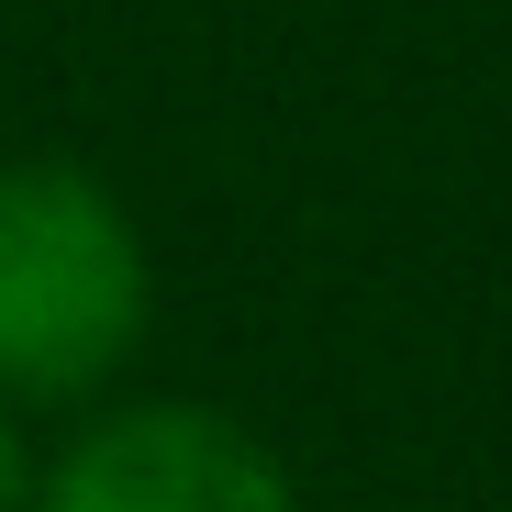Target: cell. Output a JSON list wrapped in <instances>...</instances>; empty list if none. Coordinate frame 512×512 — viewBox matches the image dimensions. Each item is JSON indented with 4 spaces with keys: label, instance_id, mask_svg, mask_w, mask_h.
I'll return each instance as SVG.
<instances>
[{
    "label": "cell",
    "instance_id": "cell-1",
    "mask_svg": "<svg viewBox=\"0 0 512 512\" xmlns=\"http://www.w3.org/2000/svg\"><path fill=\"white\" fill-rule=\"evenodd\" d=\"M145 334V234L67 156L0 167V401H90Z\"/></svg>",
    "mask_w": 512,
    "mask_h": 512
},
{
    "label": "cell",
    "instance_id": "cell-2",
    "mask_svg": "<svg viewBox=\"0 0 512 512\" xmlns=\"http://www.w3.org/2000/svg\"><path fill=\"white\" fill-rule=\"evenodd\" d=\"M34 512H290L279 457L201 401H145L90 423L34 490Z\"/></svg>",
    "mask_w": 512,
    "mask_h": 512
},
{
    "label": "cell",
    "instance_id": "cell-3",
    "mask_svg": "<svg viewBox=\"0 0 512 512\" xmlns=\"http://www.w3.org/2000/svg\"><path fill=\"white\" fill-rule=\"evenodd\" d=\"M34 501V468H23V435H12V412H0V512H23Z\"/></svg>",
    "mask_w": 512,
    "mask_h": 512
}]
</instances>
